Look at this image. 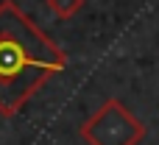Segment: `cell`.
<instances>
[{
    "instance_id": "obj_1",
    "label": "cell",
    "mask_w": 159,
    "mask_h": 145,
    "mask_svg": "<svg viewBox=\"0 0 159 145\" xmlns=\"http://www.w3.org/2000/svg\"><path fill=\"white\" fill-rule=\"evenodd\" d=\"M64 67L67 53L14 0H0V115H20Z\"/></svg>"
},
{
    "instance_id": "obj_2",
    "label": "cell",
    "mask_w": 159,
    "mask_h": 145,
    "mask_svg": "<svg viewBox=\"0 0 159 145\" xmlns=\"http://www.w3.org/2000/svg\"><path fill=\"white\" fill-rule=\"evenodd\" d=\"M78 131L87 145H140L145 140V123L117 98L95 109Z\"/></svg>"
},
{
    "instance_id": "obj_3",
    "label": "cell",
    "mask_w": 159,
    "mask_h": 145,
    "mask_svg": "<svg viewBox=\"0 0 159 145\" xmlns=\"http://www.w3.org/2000/svg\"><path fill=\"white\" fill-rule=\"evenodd\" d=\"M45 3L59 20H70V17H75L84 8V0H45Z\"/></svg>"
}]
</instances>
